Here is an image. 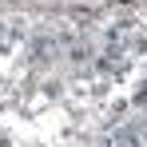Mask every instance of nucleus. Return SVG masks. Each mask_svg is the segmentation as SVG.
<instances>
[{
	"mask_svg": "<svg viewBox=\"0 0 147 147\" xmlns=\"http://www.w3.org/2000/svg\"><path fill=\"white\" fill-rule=\"evenodd\" d=\"M20 36H24V20H16V16H4L0 20V48H12Z\"/></svg>",
	"mask_w": 147,
	"mask_h": 147,
	"instance_id": "f257e3e1",
	"label": "nucleus"
}]
</instances>
